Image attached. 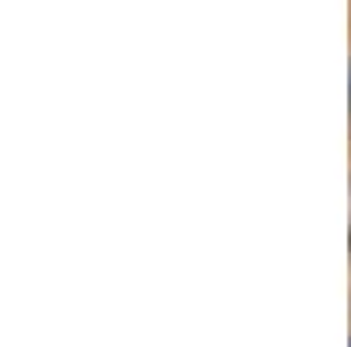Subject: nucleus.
Returning <instances> with one entry per match:
<instances>
[{"label": "nucleus", "mask_w": 351, "mask_h": 347, "mask_svg": "<svg viewBox=\"0 0 351 347\" xmlns=\"http://www.w3.org/2000/svg\"><path fill=\"white\" fill-rule=\"evenodd\" d=\"M348 102H351V84H348Z\"/></svg>", "instance_id": "f257e3e1"}, {"label": "nucleus", "mask_w": 351, "mask_h": 347, "mask_svg": "<svg viewBox=\"0 0 351 347\" xmlns=\"http://www.w3.org/2000/svg\"><path fill=\"white\" fill-rule=\"evenodd\" d=\"M348 347H351V340H348Z\"/></svg>", "instance_id": "f03ea898"}]
</instances>
